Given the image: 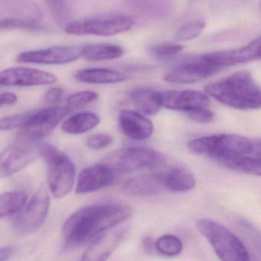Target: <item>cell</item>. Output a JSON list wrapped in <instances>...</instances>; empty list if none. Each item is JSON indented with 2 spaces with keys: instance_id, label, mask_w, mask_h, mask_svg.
Wrapping results in <instances>:
<instances>
[{
  "instance_id": "obj_1",
  "label": "cell",
  "mask_w": 261,
  "mask_h": 261,
  "mask_svg": "<svg viewBox=\"0 0 261 261\" xmlns=\"http://www.w3.org/2000/svg\"><path fill=\"white\" fill-rule=\"evenodd\" d=\"M133 210L124 203L87 205L70 215L63 225L64 250L72 251L91 242L99 234L113 229L130 219Z\"/></svg>"
},
{
  "instance_id": "obj_2",
  "label": "cell",
  "mask_w": 261,
  "mask_h": 261,
  "mask_svg": "<svg viewBox=\"0 0 261 261\" xmlns=\"http://www.w3.org/2000/svg\"><path fill=\"white\" fill-rule=\"evenodd\" d=\"M208 96L240 110L261 109V87L248 71H239L205 87Z\"/></svg>"
},
{
  "instance_id": "obj_3",
  "label": "cell",
  "mask_w": 261,
  "mask_h": 261,
  "mask_svg": "<svg viewBox=\"0 0 261 261\" xmlns=\"http://www.w3.org/2000/svg\"><path fill=\"white\" fill-rule=\"evenodd\" d=\"M254 140L236 135H216L196 138L188 142L192 153L210 156L220 162L223 160L247 156Z\"/></svg>"
},
{
  "instance_id": "obj_4",
  "label": "cell",
  "mask_w": 261,
  "mask_h": 261,
  "mask_svg": "<svg viewBox=\"0 0 261 261\" xmlns=\"http://www.w3.org/2000/svg\"><path fill=\"white\" fill-rule=\"evenodd\" d=\"M40 156L48 166V185L52 196L56 199L65 197L75 184V164L65 153L51 144L41 146Z\"/></svg>"
},
{
  "instance_id": "obj_5",
  "label": "cell",
  "mask_w": 261,
  "mask_h": 261,
  "mask_svg": "<svg viewBox=\"0 0 261 261\" xmlns=\"http://www.w3.org/2000/svg\"><path fill=\"white\" fill-rule=\"evenodd\" d=\"M196 226L221 261H251L243 242L222 224L203 219L198 220Z\"/></svg>"
},
{
  "instance_id": "obj_6",
  "label": "cell",
  "mask_w": 261,
  "mask_h": 261,
  "mask_svg": "<svg viewBox=\"0 0 261 261\" xmlns=\"http://www.w3.org/2000/svg\"><path fill=\"white\" fill-rule=\"evenodd\" d=\"M101 164L114 172L129 173L146 169H156L165 164L163 154L147 147H127L107 153Z\"/></svg>"
},
{
  "instance_id": "obj_7",
  "label": "cell",
  "mask_w": 261,
  "mask_h": 261,
  "mask_svg": "<svg viewBox=\"0 0 261 261\" xmlns=\"http://www.w3.org/2000/svg\"><path fill=\"white\" fill-rule=\"evenodd\" d=\"M134 25L133 18L123 14L111 13L76 20L65 27L67 35L75 36L96 35L110 37L124 33Z\"/></svg>"
},
{
  "instance_id": "obj_8",
  "label": "cell",
  "mask_w": 261,
  "mask_h": 261,
  "mask_svg": "<svg viewBox=\"0 0 261 261\" xmlns=\"http://www.w3.org/2000/svg\"><path fill=\"white\" fill-rule=\"evenodd\" d=\"M70 112L68 107H52L29 112L18 133L19 141L36 142L50 135Z\"/></svg>"
},
{
  "instance_id": "obj_9",
  "label": "cell",
  "mask_w": 261,
  "mask_h": 261,
  "mask_svg": "<svg viewBox=\"0 0 261 261\" xmlns=\"http://www.w3.org/2000/svg\"><path fill=\"white\" fill-rule=\"evenodd\" d=\"M50 208V196L44 188L31 198L22 212L14 220V228L22 236L36 232L44 225Z\"/></svg>"
},
{
  "instance_id": "obj_10",
  "label": "cell",
  "mask_w": 261,
  "mask_h": 261,
  "mask_svg": "<svg viewBox=\"0 0 261 261\" xmlns=\"http://www.w3.org/2000/svg\"><path fill=\"white\" fill-rule=\"evenodd\" d=\"M84 47L76 45H56L47 48L22 52L17 56L16 61L24 64L58 65L68 64L83 57Z\"/></svg>"
},
{
  "instance_id": "obj_11",
  "label": "cell",
  "mask_w": 261,
  "mask_h": 261,
  "mask_svg": "<svg viewBox=\"0 0 261 261\" xmlns=\"http://www.w3.org/2000/svg\"><path fill=\"white\" fill-rule=\"evenodd\" d=\"M41 146L35 142L20 141L6 147L0 156V176L9 177L26 168L40 156Z\"/></svg>"
},
{
  "instance_id": "obj_12",
  "label": "cell",
  "mask_w": 261,
  "mask_h": 261,
  "mask_svg": "<svg viewBox=\"0 0 261 261\" xmlns=\"http://www.w3.org/2000/svg\"><path fill=\"white\" fill-rule=\"evenodd\" d=\"M221 70L222 67L207 61L202 56L172 69L165 73L163 80L171 84H193L203 81Z\"/></svg>"
},
{
  "instance_id": "obj_13",
  "label": "cell",
  "mask_w": 261,
  "mask_h": 261,
  "mask_svg": "<svg viewBox=\"0 0 261 261\" xmlns=\"http://www.w3.org/2000/svg\"><path fill=\"white\" fill-rule=\"evenodd\" d=\"M156 97L161 107L185 114L199 109L208 108L210 105L208 95L197 90L156 92Z\"/></svg>"
},
{
  "instance_id": "obj_14",
  "label": "cell",
  "mask_w": 261,
  "mask_h": 261,
  "mask_svg": "<svg viewBox=\"0 0 261 261\" xmlns=\"http://www.w3.org/2000/svg\"><path fill=\"white\" fill-rule=\"evenodd\" d=\"M56 81L53 73L30 67H11L0 73V84L3 87H37L50 85Z\"/></svg>"
},
{
  "instance_id": "obj_15",
  "label": "cell",
  "mask_w": 261,
  "mask_h": 261,
  "mask_svg": "<svg viewBox=\"0 0 261 261\" xmlns=\"http://www.w3.org/2000/svg\"><path fill=\"white\" fill-rule=\"evenodd\" d=\"M125 228H113L93 239L79 261H107L119 246Z\"/></svg>"
},
{
  "instance_id": "obj_16",
  "label": "cell",
  "mask_w": 261,
  "mask_h": 261,
  "mask_svg": "<svg viewBox=\"0 0 261 261\" xmlns=\"http://www.w3.org/2000/svg\"><path fill=\"white\" fill-rule=\"evenodd\" d=\"M115 172L104 164L86 167L78 175L77 194H88L107 188L113 184Z\"/></svg>"
},
{
  "instance_id": "obj_17",
  "label": "cell",
  "mask_w": 261,
  "mask_h": 261,
  "mask_svg": "<svg viewBox=\"0 0 261 261\" xmlns=\"http://www.w3.org/2000/svg\"><path fill=\"white\" fill-rule=\"evenodd\" d=\"M120 128L123 133L136 141L147 139L153 133V122L142 113L124 110L119 114Z\"/></svg>"
},
{
  "instance_id": "obj_18",
  "label": "cell",
  "mask_w": 261,
  "mask_h": 261,
  "mask_svg": "<svg viewBox=\"0 0 261 261\" xmlns=\"http://www.w3.org/2000/svg\"><path fill=\"white\" fill-rule=\"evenodd\" d=\"M164 190V173L139 175L129 179L122 186L123 193L138 197L154 196Z\"/></svg>"
},
{
  "instance_id": "obj_19",
  "label": "cell",
  "mask_w": 261,
  "mask_h": 261,
  "mask_svg": "<svg viewBox=\"0 0 261 261\" xmlns=\"http://www.w3.org/2000/svg\"><path fill=\"white\" fill-rule=\"evenodd\" d=\"M75 77L79 82L90 84H114L128 79L126 75L107 68L83 69L75 73Z\"/></svg>"
},
{
  "instance_id": "obj_20",
  "label": "cell",
  "mask_w": 261,
  "mask_h": 261,
  "mask_svg": "<svg viewBox=\"0 0 261 261\" xmlns=\"http://www.w3.org/2000/svg\"><path fill=\"white\" fill-rule=\"evenodd\" d=\"M165 190L176 193H186L194 189L196 180L193 173L186 169L176 167L164 173Z\"/></svg>"
},
{
  "instance_id": "obj_21",
  "label": "cell",
  "mask_w": 261,
  "mask_h": 261,
  "mask_svg": "<svg viewBox=\"0 0 261 261\" xmlns=\"http://www.w3.org/2000/svg\"><path fill=\"white\" fill-rule=\"evenodd\" d=\"M101 119L92 112H83L72 115L63 122L61 128L69 135L85 133L98 126Z\"/></svg>"
},
{
  "instance_id": "obj_22",
  "label": "cell",
  "mask_w": 261,
  "mask_h": 261,
  "mask_svg": "<svg viewBox=\"0 0 261 261\" xmlns=\"http://www.w3.org/2000/svg\"><path fill=\"white\" fill-rule=\"evenodd\" d=\"M138 111L144 115L156 114L160 110L161 106L156 97V91L147 88H135L129 93Z\"/></svg>"
},
{
  "instance_id": "obj_23",
  "label": "cell",
  "mask_w": 261,
  "mask_h": 261,
  "mask_svg": "<svg viewBox=\"0 0 261 261\" xmlns=\"http://www.w3.org/2000/svg\"><path fill=\"white\" fill-rule=\"evenodd\" d=\"M122 47L112 44H95L84 46L83 57L91 62L111 61L124 55Z\"/></svg>"
},
{
  "instance_id": "obj_24",
  "label": "cell",
  "mask_w": 261,
  "mask_h": 261,
  "mask_svg": "<svg viewBox=\"0 0 261 261\" xmlns=\"http://www.w3.org/2000/svg\"><path fill=\"white\" fill-rule=\"evenodd\" d=\"M28 204V196L21 191L7 192L0 196V218L19 214Z\"/></svg>"
},
{
  "instance_id": "obj_25",
  "label": "cell",
  "mask_w": 261,
  "mask_h": 261,
  "mask_svg": "<svg viewBox=\"0 0 261 261\" xmlns=\"http://www.w3.org/2000/svg\"><path fill=\"white\" fill-rule=\"evenodd\" d=\"M219 163L234 171L261 176V161L257 160L240 156L223 160Z\"/></svg>"
},
{
  "instance_id": "obj_26",
  "label": "cell",
  "mask_w": 261,
  "mask_h": 261,
  "mask_svg": "<svg viewBox=\"0 0 261 261\" xmlns=\"http://www.w3.org/2000/svg\"><path fill=\"white\" fill-rule=\"evenodd\" d=\"M156 250L165 257L179 255L183 250L182 241L173 234H165L156 242Z\"/></svg>"
},
{
  "instance_id": "obj_27",
  "label": "cell",
  "mask_w": 261,
  "mask_h": 261,
  "mask_svg": "<svg viewBox=\"0 0 261 261\" xmlns=\"http://www.w3.org/2000/svg\"><path fill=\"white\" fill-rule=\"evenodd\" d=\"M2 31L8 30H27L40 31L42 30V26L38 23V20L32 18H18V17H11V18H3L1 20Z\"/></svg>"
},
{
  "instance_id": "obj_28",
  "label": "cell",
  "mask_w": 261,
  "mask_h": 261,
  "mask_svg": "<svg viewBox=\"0 0 261 261\" xmlns=\"http://www.w3.org/2000/svg\"><path fill=\"white\" fill-rule=\"evenodd\" d=\"M126 2L138 13L147 16H156L165 12L164 6L161 4L162 0H126Z\"/></svg>"
},
{
  "instance_id": "obj_29",
  "label": "cell",
  "mask_w": 261,
  "mask_h": 261,
  "mask_svg": "<svg viewBox=\"0 0 261 261\" xmlns=\"http://www.w3.org/2000/svg\"><path fill=\"white\" fill-rule=\"evenodd\" d=\"M239 226L243 230L251 246L256 261H261V231L248 221L241 219Z\"/></svg>"
},
{
  "instance_id": "obj_30",
  "label": "cell",
  "mask_w": 261,
  "mask_h": 261,
  "mask_svg": "<svg viewBox=\"0 0 261 261\" xmlns=\"http://www.w3.org/2000/svg\"><path fill=\"white\" fill-rule=\"evenodd\" d=\"M183 50V46L175 43H160L149 47L148 51L156 59H169L176 56Z\"/></svg>"
},
{
  "instance_id": "obj_31",
  "label": "cell",
  "mask_w": 261,
  "mask_h": 261,
  "mask_svg": "<svg viewBox=\"0 0 261 261\" xmlns=\"http://www.w3.org/2000/svg\"><path fill=\"white\" fill-rule=\"evenodd\" d=\"M205 28V22L202 20H195L186 23L176 34V39L179 41H190L197 38Z\"/></svg>"
},
{
  "instance_id": "obj_32",
  "label": "cell",
  "mask_w": 261,
  "mask_h": 261,
  "mask_svg": "<svg viewBox=\"0 0 261 261\" xmlns=\"http://www.w3.org/2000/svg\"><path fill=\"white\" fill-rule=\"evenodd\" d=\"M98 93L93 91H81L70 95L67 100V107L78 108L92 103L98 99Z\"/></svg>"
},
{
  "instance_id": "obj_33",
  "label": "cell",
  "mask_w": 261,
  "mask_h": 261,
  "mask_svg": "<svg viewBox=\"0 0 261 261\" xmlns=\"http://www.w3.org/2000/svg\"><path fill=\"white\" fill-rule=\"evenodd\" d=\"M86 145L93 150H102L113 143V138L107 134H94L86 139Z\"/></svg>"
},
{
  "instance_id": "obj_34",
  "label": "cell",
  "mask_w": 261,
  "mask_h": 261,
  "mask_svg": "<svg viewBox=\"0 0 261 261\" xmlns=\"http://www.w3.org/2000/svg\"><path fill=\"white\" fill-rule=\"evenodd\" d=\"M28 113L29 112L3 118L0 121V129L1 130L20 129L27 118Z\"/></svg>"
},
{
  "instance_id": "obj_35",
  "label": "cell",
  "mask_w": 261,
  "mask_h": 261,
  "mask_svg": "<svg viewBox=\"0 0 261 261\" xmlns=\"http://www.w3.org/2000/svg\"><path fill=\"white\" fill-rule=\"evenodd\" d=\"M186 115L192 121L200 124L209 123L214 119V114L208 108L199 109Z\"/></svg>"
},
{
  "instance_id": "obj_36",
  "label": "cell",
  "mask_w": 261,
  "mask_h": 261,
  "mask_svg": "<svg viewBox=\"0 0 261 261\" xmlns=\"http://www.w3.org/2000/svg\"><path fill=\"white\" fill-rule=\"evenodd\" d=\"M245 47L250 62L261 60V36L251 41Z\"/></svg>"
},
{
  "instance_id": "obj_37",
  "label": "cell",
  "mask_w": 261,
  "mask_h": 261,
  "mask_svg": "<svg viewBox=\"0 0 261 261\" xmlns=\"http://www.w3.org/2000/svg\"><path fill=\"white\" fill-rule=\"evenodd\" d=\"M64 90L61 87H52L46 92L44 99L49 103L56 104L62 99Z\"/></svg>"
},
{
  "instance_id": "obj_38",
  "label": "cell",
  "mask_w": 261,
  "mask_h": 261,
  "mask_svg": "<svg viewBox=\"0 0 261 261\" xmlns=\"http://www.w3.org/2000/svg\"><path fill=\"white\" fill-rule=\"evenodd\" d=\"M18 101V97L15 93H10V92H6L3 93L0 96V106L13 105Z\"/></svg>"
},
{
  "instance_id": "obj_39",
  "label": "cell",
  "mask_w": 261,
  "mask_h": 261,
  "mask_svg": "<svg viewBox=\"0 0 261 261\" xmlns=\"http://www.w3.org/2000/svg\"><path fill=\"white\" fill-rule=\"evenodd\" d=\"M246 158H252L261 161V139L254 140L249 154Z\"/></svg>"
},
{
  "instance_id": "obj_40",
  "label": "cell",
  "mask_w": 261,
  "mask_h": 261,
  "mask_svg": "<svg viewBox=\"0 0 261 261\" xmlns=\"http://www.w3.org/2000/svg\"><path fill=\"white\" fill-rule=\"evenodd\" d=\"M143 248L147 254L153 252L156 249V242L152 238L147 237L143 241Z\"/></svg>"
},
{
  "instance_id": "obj_41",
  "label": "cell",
  "mask_w": 261,
  "mask_h": 261,
  "mask_svg": "<svg viewBox=\"0 0 261 261\" xmlns=\"http://www.w3.org/2000/svg\"><path fill=\"white\" fill-rule=\"evenodd\" d=\"M13 248L12 247H3L0 249V261H7L12 255Z\"/></svg>"
},
{
  "instance_id": "obj_42",
  "label": "cell",
  "mask_w": 261,
  "mask_h": 261,
  "mask_svg": "<svg viewBox=\"0 0 261 261\" xmlns=\"http://www.w3.org/2000/svg\"><path fill=\"white\" fill-rule=\"evenodd\" d=\"M260 12L261 13V0H260Z\"/></svg>"
}]
</instances>
